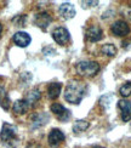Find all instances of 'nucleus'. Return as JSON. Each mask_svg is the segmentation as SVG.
<instances>
[{"instance_id": "f257e3e1", "label": "nucleus", "mask_w": 131, "mask_h": 148, "mask_svg": "<svg viewBox=\"0 0 131 148\" xmlns=\"http://www.w3.org/2000/svg\"><path fill=\"white\" fill-rule=\"evenodd\" d=\"M85 85L80 82H71L64 90V100L73 104H79L85 95Z\"/></svg>"}, {"instance_id": "f03ea898", "label": "nucleus", "mask_w": 131, "mask_h": 148, "mask_svg": "<svg viewBox=\"0 0 131 148\" xmlns=\"http://www.w3.org/2000/svg\"><path fill=\"white\" fill-rule=\"evenodd\" d=\"M77 72L80 74L82 77L85 78H91L95 77L96 74L99 72V64L95 61H82L77 64Z\"/></svg>"}, {"instance_id": "7ed1b4c3", "label": "nucleus", "mask_w": 131, "mask_h": 148, "mask_svg": "<svg viewBox=\"0 0 131 148\" xmlns=\"http://www.w3.org/2000/svg\"><path fill=\"white\" fill-rule=\"evenodd\" d=\"M0 138H1L4 143L12 147V143L17 141V127L15 125L4 123L3 129H1V134H0Z\"/></svg>"}, {"instance_id": "20e7f679", "label": "nucleus", "mask_w": 131, "mask_h": 148, "mask_svg": "<svg viewBox=\"0 0 131 148\" xmlns=\"http://www.w3.org/2000/svg\"><path fill=\"white\" fill-rule=\"evenodd\" d=\"M50 109H51V112L56 115V118L60 121H67L71 118V112L67 108H64L61 103H56V102L52 103Z\"/></svg>"}, {"instance_id": "39448f33", "label": "nucleus", "mask_w": 131, "mask_h": 148, "mask_svg": "<svg viewBox=\"0 0 131 148\" xmlns=\"http://www.w3.org/2000/svg\"><path fill=\"white\" fill-rule=\"evenodd\" d=\"M52 38L53 40L60 45H66L68 41L71 40V35L68 29L64 27H58L52 32Z\"/></svg>"}, {"instance_id": "423d86ee", "label": "nucleus", "mask_w": 131, "mask_h": 148, "mask_svg": "<svg viewBox=\"0 0 131 148\" xmlns=\"http://www.w3.org/2000/svg\"><path fill=\"white\" fill-rule=\"evenodd\" d=\"M110 30H112V33L117 36H125L130 33V27L125 21L119 20V21H115L113 24H112Z\"/></svg>"}, {"instance_id": "0eeeda50", "label": "nucleus", "mask_w": 131, "mask_h": 148, "mask_svg": "<svg viewBox=\"0 0 131 148\" xmlns=\"http://www.w3.org/2000/svg\"><path fill=\"white\" fill-rule=\"evenodd\" d=\"M64 138H66L64 134L62 132L61 130H58V129H52V130L50 131V134H49L47 141H49V145L51 146L52 148H56V147H58L62 142H63Z\"/></svg>"}, {"instance_id": "6e6552de", "label": "nucleus", "mask_w": 131, "mask_h": 148, "mask_svg": "<svg viewBox=\"0 0 131 148\" xmlns=\"http://www.w3.org/2000/svg\"><path fill=\"white\" fill-rule=\"evenodd\" d=\"M86 39L91 41V42H96V41H99L102 39V36H103V32H102V29L99 28L98 26H96V24H93V26L89 27L86 29Z\"/></svg>"}, {"instance_id": "1a4fd4ad", "label": "nucleus", "mask_w": 131, "mask_h": 148, "mask_svg": "<svg viewBox=\"0 0 131 148\" xmlns=\"http://www.w3.org/2000/svg\"><path fill=\"white\" fill-rule=\"evenodd\" d=\"M12 40H14V42L17 46L27 47L30 44V41H32V38H30V35L26 32H17V33H15Z\"/></svg>"}, {"instance_id": "9d476101", "label": "nucleus", "mask_w": 131, "mask_h": 148, "mask_svg": "<svg viewBox=\"0 0 131 148\" xmlns=\"http://www.w3.org/2000/svg\"><path fill=\"white\" fill-rule=\"evenodd\" d=\"M58 12L62 18L64 20H71L75 16V9L71 3H63L62 5H60L58 8Z\"/></svg>"}, {"instance_id": "9b49d317", "label": "nucleus", "mask_w": 131, "mask_h": 148, "mask_svg": "<svg viewBox=\"0 0 131 148\" xmlns=\"http://www.w3.org/2000/svg\"><path fill=\"white\" fill-rule=\"evenodd\" d=\"M118 107L121 110V119L123 121H130L131 120V102L128 100H120L118 101Z\"/></svg>"}, {"instance_id": "f8f14e48", "label": "nucleus", "mask_w": 131, "mask_h": 148, "mask_svg": "<svg viewBox=\"0 0 131 148\" xmlns=\"http://www.w3.org/2000/svg\"><path fill=\"white\" fill-rule=\"evenodd\" d=\"M52 18L50 16L47 12H39V14L35 15V18H34V22L38 27H40L41 29H46L49 27V24L51 23Z\"/></svg>"}, {"instance_id": "ddd939ff", "label": "nucleus", "mask_w": 131, "mask_h": 148, "mask_svg": "<svg viewBox=\"0 0 131 148\" xmlns=\"http://www.w3.org/2000/svg\"><path fill=\"white\" fill-rule=\"evenodd\" d=\"M61 89H62V84L61 83H51L47 86L49 98H51V100H56V98L60 96Z\"/></svg>"}, {"instance_id": "4468645a", "label": "nucleus", "mask_w": 131, "mask_h": 148, "mask_svg": "<svg viewBox=\"0 0 131 148\" xmlns=\"http://www.w3.org/2000/svg\"><path fill=\"white\" fill-rule=\"evenodd\" d=\"M28 108H29V104L27 103L26 100H18L12 106V109H14V112L16 114H24L28 110Z\"/></svg>"}, {"instance_id": "2eb2a0df", "label": "nucleus", "mask_w": 131, "mask_h": 148, "mask_svg": "<svg viewBox=\"0 0 131 148\" xmlns=\"http://www.w3.org/2000/svg\"><path fill=\"white\" fill-rule=\"evenodd\" d=\"M40 96H41V95H40L39 90H32V91H29V92H28V95H27V97L24 98V100L27 101V103L29 104V107H30V106H33L35 102H38V101H39Z\"/></svg>"}, {"instance_id": "dca6fc26", "label": "nucleus", "mask_w": 131, "mask_h": 148, "mask_svg": "<svg viewBox=\"0 0 131 148\" xmlns=\"http://www.w3.org/2000/svg\"><path fill=\"white\" fill-rule=\"evenodd\" d=\"M0 106L6 110L10 108L9 96H8V94H6V91H5V89L3 88V86H0Z\"/></svg>"}, {"instance_id": "f3484780", "label": "nucleus", "mask_w": 131, "mask_h": 148, "mask_svg": "<svg viewBox=\"0 0 131 148\" xmlns=\"http://www.w3.org/2000/svg\"><path fill=\"white\" fill-rule=\"evenodd\" d=\"M89 126H90L89 121H86V120H77L75 123H74V125H73V131L75 134H80V132L85 131Z\"/></svg>"}, {"instance_id": "a211bd4d", "label": "nucleus", "mask_w": 131, "mask_h": 148, "mask_svg": "<svg viewBox=\"0 0 131 148\" xmlns=\"http://www.w3.org/2000/svg\"><path fill=\"white\" fill-rule=\"evenodd\" d=\"M102 52L104 55H107V56H109V57H113L117 53V47L113 44H104L102 46Z\"/></svg>"}, {"instance_id": "6ab92c4d", "label": "nucleus", "mask_w": 131, "mask_h": 148, "mask_svg": "<svg viewBox=\"0 0 131 148\" xmlns=\"http://www.w3.org/2000/svg\"><path fill=\"white\" fill-rule=\"evenodd\" d=\"M120 95L123 97H129L131 96V82H128L120 88Z\"/></svg>"}, {"instance_id": "aec40b11", "label": "nucleus", "mask_w": 131, "mask_h": 148, "mask_svg": "<svg viewBox=\"0 0 131 148\" xmlns=\"http://www.w3.org/2000/svg\"><path fill=\"white\" fill-rule=\"evenodd\" d=\"M1 33H3V24L0 23V36H1Z\"/></svg>"}, {"instance_id": "412c9836", "label": "nucleus", "mask_w": 131, "mask_h": 148, "mask_svg": "<svg viewBox=\"0 0 131 148\" xmlns=\"http://www.w3.org/2000/svg\"><path fill=\"white\" fill-rule=\"evenodd\" d=\"M93 148H104V147H101V146H96V147H93Z\"/></svg>"}]
</instances>
